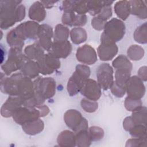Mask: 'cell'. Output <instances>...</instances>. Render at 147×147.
I'll return each mask as SVG.
<instances>
[{
  "instance_id": "obj_3",
  "label": "cell",
  "mask_w": 147,
  "mask_h": 147,
  "mask_svg": "<svg viewBox=\"0 0 147 147\" xmlns=\"http://www.w3.org/2000/svg\"><path fill=\"white\" fill-rule=\"evenodd\" d=\"M90 75V67L84 64H78L75 71L69 79L67 91L70 96H74L80 92L82 87Z\"/></svg>"
},
{
  "instance_id": "obj_29",
  "label": "cell",
  "mask_w": 147,
  "mask_h": 147,
  "mask_svg": "<svg viewBox=\"0 0 147 147\" xmlns=\"http://www.w3.org/2000/svg\"><path fill=\"white\" fill-rule=\"evenodd\" d=\"M71 40L75 44L79 45L85 42L87 38L86 30L80 27L74 28L70 32Z\"/></svg>"
},
{
  "instance_id": "obj_26",
  "label": "cell",
  "mask_w": 147,
  "mask_h": 147,
  "mask_svg": "<svg viewBox=\"0 0 147 147\" xmlns=\"http://www.w3.org/2000/svg\"><path fill=\"white\" fill-rule=\"evenodd\" d=\"M57 142L61 146H76L75 134L68 130H64L59 134Z\"/></svg>"
},
{
  "instance_id": "obj_27",
  "label": "cell",
  "mask_w": 147,
  "mask_h": 147,
  "mask_svg": "<svg viewBox=\"0 0 147 147\" xmlns=\"http://www.w3.org/2000/svg\"><path fill=\"white\" fill-rule=\"evenodd\" d=\"M22 130L29 135H35L41 132L44 127V122L40 118L22 125Z\"/></svg>"
},
{
  "instance_id": "obj_46",
  "label": "cell",
  "mask_w": 147,
  "mask_h": 147,
  "mask_svg": "<svg viewBox=\"0 0 147 147\" xmlns=\"http://www.w3.org/2000/svg\"><path fill=\"white\" fill-rule=\"evenodd\" d=\"M136 124L133 122L131 116L126 117L123 121V127L126 130L129 131Z\"/></svg>"
},
{
  "instance_id": "obj_1",
  "label": "cell",
  "mask_w": 147,
  "mask_h": 147,
  "mask_svg": "<svg viewBox=\"0 0 147 147\" xmlns=\"http://www.w3.org/2000/svg\"><path fill=\"white\" fill-rule=\"evenodd\" d=\"M1 89L3 93L20 96L23 100L31 98L35 93L33 82L21 72L13 74L7 78L1 75Z\"/></svg>"
},
{
  "instance_id": "obj_49",
  "label": "cell",
  "mask_w": 147,
  "mask_h": 147,
  "mask_svg": "<svg viewBox=\"0 0 147 147\" xmlns=\"http://www.w3.org/2000/svg\"><path fill=\"white\" fill-rule=\"evenodd\" d=\"M57 1H41V2L42 3L45 8L50 9L53 6V5L57 2Z\"/></svg>"
},
{
  "instance_id": "obj_28",
  "label": "cell",
  "mask_w": 147,
  "mask_h": 147,
  "mask_svg": "<svg viewBox=\"0 0 147 147\" xmlns=\"http://www.w3.org/2000/svg\"><path fill=\"white\" fill-rule=\"evenodd\" d=\"M114 1H87L88 12L92 16H96L102 8L107 5H112Z\"/></svg>"
},
{
  "instance_id": "obj_19",
  "label": "cell",
  "mask_w": 147,
  "mask_h": 147,
  "mask_svg": "<svg viewBox=\"0 0 147 147\" xmlns=\"http://www.w3.org/2000/svg\"><path fill=\"white\" fill-rule=\"evenodd\" d=\"M64 12H74L79 15L88 12L87 1H64L62 3Z\"/></svg>"
},
{
  "instance_id": "obj_44",
  "label": "cell",
  "mask_w": 147,
  "mask_h": 147,
  "mask_svg": "<svg viewBox=\"0 0 147 147\" xmlns=\"http://www.w3.org/2000/svg\"><path fill=\"white\" fill-rule=\"evenodd\" d=\"M111 93L115 96L118 98H122L124 96L126 92L125 87L121 86L117 84L114 81L110 88Z\"/></svg>"
},
{
  "instance_id": "obj_31",
  "label": "cell",
  "mask_w": 147,
  "mask_h": 147,
  "mask_svg": "<svg viewBox=\"0 0 147 147\" xmlns=\"http://www.w3.org/2000/svg\"><path fill=\"white\" fill-rule=\"evenodd\" d=\"M7 42L11 48H18L22 49L24 45V40H23L17 34L15 29H11L7 34Z\"/></svg>"
},
{
  "instance_id": "obj_5",
  "label": "cell",
  "mask_w": 147,
  "mask_h": 147,
  "mask_svg": "<svg viewBox=\"0 0 147 147\" xmlns=\"http://www.w3.org/2000/svg\"><path fill=\"white\" fill-rule=\"evenodd\" d=\"M102 33L109 40L116 42L121 40L125 33V25L122 21L113 18L107 21Z\"/></svg>"
},
{
  "instance_id": "obj_17",
  "label": "cell",
  "mask_w": 147,
  "mask_h": 147,
  "mask_svg": "<svg viewBox=\"0 0 147 147\" xmlns=\"http://www.w3.org/2000/svg\"><path fill=\"white\" fill-rule=\"evenodd\" d=\"M72 51V45L68 40L53 41L48 53L57 59H64L69 56Z\"/></svg>"
},
{
  "instance_id": "obj_13",
  "label": "cell",
  "mask_w": 147,
  "mask_h": 147,
  "mask_svg": "<svg viewBox=\"0 0 147 147\" xmlns=\"http://www.w3.org/2000/svg\"><path fill=\"white\" fill-rule=\"evenodd\" d=\"M37 62L39 66L40 73L44 75L52 74L60 67V61L59 59L49 53L44 54Z\"/></svg>"
},
{
  "instance_id": "obj_41",
  "label": "cell",
  "mask_w": 147,
  "mask_h": 147,
  "mask_svg": "<svg viewBox=\"0 0 147 147\" xmlns=\"http://www.w3.org/2000/svg\"><path fill=\"white\" fill-rule=\"evenodd\" d=\"M80 105L84 111L87 113L95 112L98 107V104L96 101L90 100L87 98H84L81 100Z\"/></svg>"
},
{
  "instance_id": "obj_42",
  "label": "cell",
  "mask_w": 147,
  "mask_h": 147,
  "mask_svg": "<svg viewBox=\"0 0 147 147\" xmlns=\"http://www.w3.org/2000/svg\"><path fill=\"white\" fill-rule=\"evenodd\" d=\"M147 137L143 138H133L126 141V146H144L147 145Z\"/></svg>"
},
{
  "instance_id": "obj_34",
  "label": "cell",
  "mask_w": 147,
  "mask_h": 147,
  "mask_svg": "<svg viewBox=\"0 0 147 147\" xmlns=\"http://www.w3.org/2000/svg\"><path fill=\"white\" fill-rule=\"evenodd\" d=\"M145 51L144 48L138 45H132L130 46L127 51L128 57L133 61L141 60L144 56Z\"/></svg>"
},
{
  "instance_id": "obj_4",
  "label": "cell",
  "mask_w": 147,
  "mask_h": 147,
  "mask_svg": "<svg viewBox=\"0 0 147 147\" xmlns=\"http://www.w3.org/2000/svg\"><path fill=\"white\" fill-rule=\"evenodd\" d=\"M29 59L22 52V49L10 48L8 57L4 64H1V68L6 75L21 69L25 63Z\"/></svg>"
},
{
  "instance_id": "obj_10",
  "label": "cell",
  "mask_w": 147,
  "mask_h": 147,
  "mask_svg": "<svg viewBox=\"0 0 147 147\" xmlns=\"http://www.w3.org/2000/svg\"><path fill=\"white\" fill-rule=\"evenodd\" d=\"M113 69L109 64L103 63L100 64L96 69V77L98 83L104 90L110 89L114 83Z\"/></svg>"
},
{
  "instance_id": "obj_11",
  "label": "cell",
  "mask_w": 147,
  "mask_h": 147,
  "mask_svg": "<svg viewBox=\"0 0 147 147\" xmlns=\"http://www.w3.org/2000/svg\"><path fill=\"white\" fill-rule=\"evenodd\" d=\"M125 88L127 96L134 99L142 98L146 91L143 81L136 75L129 78L126 82Z\"/></svg>"
},
{
  "instance_id": "obj_25",
  "label": "cell",
  "mask_w": 147,
  "mask_h": 147,
  "mask_svg": "<svg viewBox=\"0 0 147 147\" xmlns=\"http://www.w3.org/2000/svg\"><path fill=\"white\" fill-rule=\"evenodd\" d=\"M114 11L117 17L122 20H126L131 13L129 1H119L114 5Z\"/></svg>"
},
{
  "instance_id": "obj_21",
  "label": "cell",
  "mask_w": 147,
  "mask_h": 147,
  "mask_svg": "<svg viewBox=\"0 0 147 147\" xmlns=\"http://www.w3.org/2000/svg\"><path fill=\"white\" fill-rule=\"evenodd\" d=\"M45 8L41 1L34 2L29 10V17L34 21L41 22L46 17Z\"/></svg>"
},
{
  "instance_id": "obj_20",
  "label": "cell",
  "mask_w": 147,
  "mask_h": 147,
  "mask_svg": "<svg viewBox=\"0 0 147 147\" xmlns=\"http://www.w3.org/2000/svg\"><path fill=\"white\" fill-rule=\"evenodd\" d=\"M87 21L86 14L79 15L74 12H64L61 18L62 23L69 26H82L86 24Z\"/></svg>"
},
{
  "instance_id": "obj_36",
  "label": "cell",
  "mask_w": 147,
  "mask_h": 147,
  "mask_svg": "<svg viewBox=\"0 0 147 147\" xmlns=\"http://www.w3.org/2000/svg\"><path fill=\"white\" fill-rule=\"evenodd\" d=\"M115 69V80L114 82L118 85L125 87L126 81L130 77L131 70L124 68H118Z\"/></svg>"
},
{
  "instance_id": "obj_7",
  "label": "cell",
  "mask_w": 147,
  "mask_h": 147,
  "mask_svg": "<svg viewBox=\"0 0 147 147\" xmlns=\"http://www.w3.org/2000/svg\"><path fill=\"white\" fill-rule=\"evenodd\" d=\"M64 120L66 125L71 129L74 133L80 130L88 129V122L83 117L82 114L74 109L67 110L64 115Z\"/></svg>"
},
{
  "instance_id": "obj_22",
  "label": "cell",
  "mask_w": 147,
  "mask_h": 147,
  "mask_svg": "<svg viewBox=\"0 0 147 147\" xmlns=\"http://www.w3.org/2000/svg\"><path fill=\"white\" fill-rule=\"evenodd\" d=\"M44 50L38 41L35 42L25 48L24 54L28 59L37 61L45 54Z\"/></svg>"
},
{
  "instance_id": "obj_40",
  "label": "cell",
  "mask_w": 147,
  "mask_h": 147,
  "mask_svg": "<svg viewBox=\"0 0 147 147\" xmlns=\"http://www.w3.org/2000/svg\"><path fill=\"white\" fill-rule=\"evenodd\" d=\"M142 106L141 99H134L127 96L125 100V107L128 111H133Z\"/></svg>"
},
{
  "instance_id": "obj_9",
  "label": "cell",
  "mask_w": 147,
  "mask_h": 147,
  "mask_svg": "<svg viewBox=\"0 0 147 147\" xmlns=\"http://www.w3.org/2000/svg\"><path fill=\"white\" fill-rule=\"evenodd\" d=\"M118 47L115 42L109 40L102 34L100 36V44L97 49L98 55L102 61L112 60L118 53Z\"/></svg>"
},
{
  "instance_id": "obj_30",
  "label": "cell",
  "mask_w": 147,
  "mask_h": 147,
  "mask_svg": "<svg viewBox=\"0 0 147 147\" xmlns=\"http://www.w3.org/2000/svg\"><path fill=\"white\" fill-rule=\"evenodd\" d=\"M70 34L69 29L63 24H57L53 33V41H64L68 40Z\"/></svg>"
},
{
  "instance_id": "obj_15",
  "label": "cell",
  "mask_w": 147,
  "mask_h": 147,
  "mask_svg": "<svg viewBox=\"0 0 147 147\" xmlns=\"http://www.w3.org/2000/svg\"><path fill=\"white\" fill-rule=\"evenodd\" d=\"M101 88L98 82L88 78L84 83L80 92L87 99L96 101L101 96Z\"/></svg>"
},
{
  "instance_id": "obj_48",
  "label": "cell",
  "mask_w": 147,
  "mask_h": 147,
  "mask_svg": "<svg viewBox=\"0 0 147 147\" xmlns=\"http://www.w3.org/2000/svg\"><path fill=\"white\" fill-rule=\"evenodd\" d=\"M38 109L40 113V117H43L46 116L49 112V109L47 105H40L36 107Z\"/></svg>"
},
{
  "instance_id": "obj_35",
  "label": "cell",
  "mask_w": 147,
  "mask_h": 147,
  "mask_svg": "<svg viewBox=\"0 0 147 147\" xmlns=\"http://www.w3.org/2000/svg\"><path fill=\"white\" fill-rule=\"evenodd\" d=\"M147 22L138 26L134 33V40L141 44H146L147 42Z\"/></svg>"
},
{
  "instance_id": "obj_33",
  "label": "cell",
  "mask_w": 147,
  "mask_h": 147,
  "mask_svg": "<svg viewBox=\"0 0 147 147\" xmlns=\"http://www.w3.org/2000/svg\"><path fill=\"white\" fill-rule=\"evenodd\" d=\"M76 137V145L79 147L89 146L91 145V140L88 131V129L79 131L75 133Z\"/></svg>"
},
{
  "instance_id": "obj_39",
  "label": "cell",
  "mask_w": 147,
  "mask_h": 147,
  "mask_svg": "<svg viewBox=\"0 0 147 147\" xmlns=\"http://www.w3.org/2000/svg\"><path fill=\"white\" fill-rule=\"evenodd\" d=\"M88 131L91 141H98L104 136V131L99 126H93L88 129Z\"/></svg>"
},
{
  "instance_id": "obj_24",
  "label": "cell",
  "mask_w": 147,
  "mask_h": 147,
  "mask_svg": "<svg viewBox=\"0 0 147 147\" xmlns=\"http://www.w3.org/2000/svg\"><path fill=\"white\" fill-rule=\"evenodd\" d=\"M131 6V13L140 19L147 18V7L146 2L141 0L129 1Z\"/></svg>"
},
{
  "instance_id": "obj_18",
  "label": "cell",
  "mask_w": 147,
  "mask_h": 147,
  "mask_svg": "<svg viewBox=\"0 0 147 147\" xmlns=\"http://www.w3.org/2000/svg\"><path fill=\"white\" fill-rule=\"evenodd\" d=\"M24 100L22 98L16 96H10L1 107V113L3 117H12L15 110L23 106Z\"/></svg>"
},
{
  "instance_id": "obj_38",
  "label": "cell",
  "mask_w": 147,
  "mask_h": 147,
  "mask_svg": "<svg viewBox=\"0 0 147 147\" xmlns=\"http://www.w3.org/2000/svg\"><path fill=\"white\" fill-rule=\"evenodd\" d=\"M129 132L133 138H143L147 137L146 125L142 124L135 125Z\"/></svg>"
},
{
  "instance_id": "obj_43",
  "label": "cell",
  "mask_w": 147,
  "mask_h": 147,
  "mask_svg": "<svg viewBox=\"0 0 147 147\" xmlns=\"http://www.w3.org/2000/svg\"><path fill=\"white\" fill-rule=\"evenodd\" d=\"M105 21H107L112 16L111 5H107L105 6L98 15L96 16Z\"/></svg>"
},
{
  "instance_id": "obj_47",
  "label": "cell",
  "mask_w": 147,
  "mask_h": 147,
  "mask_svg": "<svg viewBox=\"0 0 147 147\" xmlns=\"http://www.w3.org/2000/svg\"><path fill=\"white\" fill-rule=\"evenodd\" d=\"M147 67L146 66H142L140 67L138 71V76L144 82L147 80Z\"/></svg>"
},
{
  "instance_id": "obj_50",
  "label": "cell",
  "mask_w": 147,
  "mask_h": 147,
  "mask_svg": "<svg viewBox=\"0 0 147 147\" xmlns=\"http://www.w3.org/2000/svg\"><path fill=\"white\" fill-rule=\"evenodd\" d=\"M3 47H2V44H1V64H2L3 60L5 57V53L3 52Z\"/></svg>"
},
{
  "instance_id": "obj_14",
  "label": "cell",
  "mask_w": 147,
  "mask_h": 147,
  "mask_svg": "<svg viewBox=\"0 0 147 147\" xmlns=\"http://www.w3.org/2000/svg\"><path fill=\"white\" fill-rule=\"evenodd\" d=\"M76 57L78 61L86 65L93 64L97 61L95 50L88 44H84L77 49Z\"/></svg>"
},
{
  "instance_id": "obj_37",
  "label": "cell",
  "mask_w": 147,
  "mask_h": 147,
  "mask_svg": "<svg viewBox=\"0 0 147 147\" xmlns=\"http://www.w3.org/2000/svg\"><path fill=\"white\" fill-rule=\"evenodd\" d=\"M112 65L115 69L124 68L131 70L133 68L132 63L131 61L126 56L123 55H120L117 56L113 61Z\"/></svg>"
},
{
  "instance_id": "obj_16",
  "label": "cell",
  "mask_w": 147,
  "mask_h": 147,
  "mask_svg": "<svg viewBox=\"0 0 147 147\" xmlns=\"http://www.w3.org/2000/svg\"><path fill=\"white\" fill-rule=\"evenodd\" d=\"M53 37L52 28L47 24H42L40 25L38 38V42L42 48L49 52L51 48L53 42L52 38Z\"/></svg>"
},
{
  "instance_id": "obj_6",
  "label": "cell",
  "mask_w": 147,
  "mask_h": 147,
  "mask_svg": "<svg viewBox=\"0 0 147 147\" xmlns=\"http://www.w3.org/2000/svg\"><path fill=\"white\" fill-rule=\"evenodd\" d=\"M33 84L34 91L44 99H49L55 94L56 84L52 78L38 76L33 81Z\"/></svg>"
},
{
  "instance_id": "obj_12",
  "label": "cell",
  "mask_w": 147,
  "mask_h": 147,
  "mask_svg": "<svg viewBox=\"0 0 147 147\" xmlns=\"http://www.w3.org/2000/svg\"><path fill=\"white\" fill-rule=\"evenodd\" d=\"M40 25L34 21H28L20 24L14 29L18 36L23 40H36L38 38Z\"/></svg>"
},
{
  "instance_id": "obj_2",
  "label": "cell",
  "mask_w": 147,
  "mask_h": 147,
  "mask_svg": "<svg viewBox=\"0 0 147 147\" xmlns=\"http://www.w3.org/2000/svg\"><path fill=\"white\" fill-rule=\"evenodd\" d=\"M21 1H1V28L7 29L16 22L21 21L25 16V7Z\"/></svg>"
},
{
  "instance_id": "obj_32",
  "label": "cell",
  "mask_w": 147,
  "mask_h": 147,
  "mask_svg": "<svg viewBox=\"0 0 147 147\" xmlns=\"http://www.w3.org/2000/svg\"><path fill=\"white\" fill-rule=\"evenodd\" d=\"M133 122L136 125L142 124L146 125L147 121V109L142 106L140 108L132 111L131 116Z\"/></svg>"
},
{
  "instance_id": "obj_45",
  "label": "cell",
  "mask_w": 147,
  "mask_h": 147,
  "mask_svg": "<svg viewBox=\"0 0 147 147\" xmlns=\"http://www.w3.org/2000/svg\"><path fill=\"white\" fill-rule=\"evenodd\" d=\"M106 22L107 21H105L97 16H95L91 20V25L95 30H102L104 29V26Z\"/></svg>"
},
{
  "instance_id": "obj_8",
  "label": "cell",
  "mask_w": 147,
  "mask_h": 147,
  "mask_svg": "<svg viewBox=\"0 0 147 147\" xmlns=\"http://www.w3.org/2000/svg\"><path fill=\"white\" fill-rule=\"evenodd\" d=\"M13 120L20 125L34 121L40 117V113L37 107L22 106L17 108L13 114Z\"/></svg>"
},
{
  "instance_id": "obj_23",
  "label": "cell",
  "mask_w": 147,
  "mask_h": 147,
  "mask_svg": "<svg viewBox=\"0 0 147 147\" xmlns=\"http://www.w3.org/2000/svg\"><path fill=\"white\" fill-rule=\"evenodd\" d=\"M21 73L30 79L37 78L40 73L38 64L36 61L28 60L20 69Z\"/></svg>"
}]
</instances>
